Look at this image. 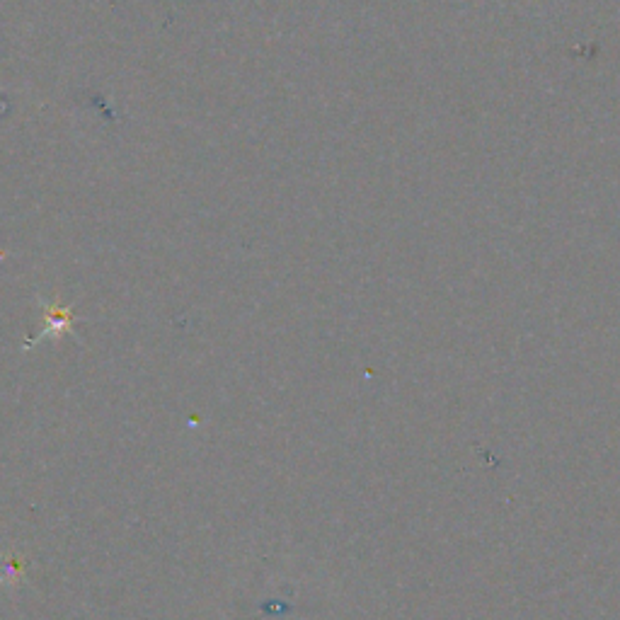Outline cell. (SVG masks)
<instances>
[{
  "instance_id": "cell-1",
  "label": "cell",
  "mask_w": 620,
  "mask_h": 620,
  "mask_svg": "<svg viewBox=\"0 0 620 620\" xmlns=\"http://www.w3.org/2000/svg\"><path fill=\"white\" fill-rule=\"evenodd\" d=\"M42 308H44V318H47V325H44V332L37 337V340L27 342V347L42 342L47 335L59 337L63 335V332H73V323H76V318H73V308L49 306L47 301H42Z\"/></svg>"
}]
</instances>
